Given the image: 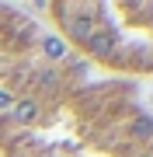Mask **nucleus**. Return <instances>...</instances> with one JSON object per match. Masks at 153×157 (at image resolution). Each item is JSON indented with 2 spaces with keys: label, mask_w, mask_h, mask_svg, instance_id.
<instances>
[{
  "label": "nucleus",
  "mask_w": 153,
  "mask_h": 157,
  "mask_svg": "<svg viewBox=\"0 0 153 157\" xmlns=\"http://www.w3.org/2000/svg\"><path fill=\"white\" fill-rule=\"evenodd\" d=\"M0 157H153V115L132 80L63 52L0 112Z\"/></svg>",
  "instance_id": "nucleus-1"
},
{
  "label": "nucleus",
  "mask_w": 153,
  "mask_h": 157,
  "mask_svg": "<svg viewBox=\"0 0 153 157\" xmlns=\"http://www.w3.org/2000/svg\"><path fill=\"white\" fill-rule=\"evenodd\" d=\"M42 11L66 42L63 49L84 67H97L115 80L153 77V4L56 0Z\"/></svg>",
  "instance_id": "nucleus-2"
},
{
  "label": "nucleus",
  "mask_w": 153,
  "mask_h": 157,
  "mask_svg": "<svg viewBox=\"0 0 153 157\" xmlns=\"http://www.w3.org/2000/svg\"><path fill=\"white\" fill-rule=\"evenodd\" d=\"M63 52L66 49L52 42L35 17L0 4V112H7Z\"/></svg>",
  "instance_id": "nucleus-3"
}]
</instances>
